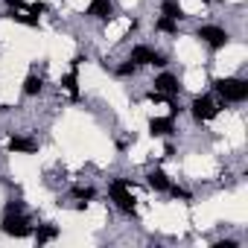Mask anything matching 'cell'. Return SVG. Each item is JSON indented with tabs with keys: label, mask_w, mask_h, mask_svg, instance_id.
I'll return each mask as SVG.
<instances>
[{
	"label": "cell",
	"mask_w": 248,
	"mask_h": 248,
	"mask_svg": "<svg viewBox=\"0 0 248 248\" xmlns=\"http://www.w3.org/2000/svg\"><path fill=\"white\" fill-rule=\"evenodd\" d=\"M216 91H219L225 99H231V102L248 99V82H242V79H219V82H216Z\"/></svg>",
	"instance_id": "obj_2"
},
{
	"label": "cell",
	"mask_w": 248,
	"mask_h": 248,
	"mask_svg": "<svg viewBox=\"0 0 248 248\" xmlns=\"http://www.w3.org/2000/svg\"><path fill=\"white\" fill-rule=\"evenodd\" d=\"M111 12H114L111 0H91V6H88L91 18H111Z\"/></svg>",
	"instance_id": "obj_9"
},
{
	"label": "cell",
	"mask_w": 248,
	"mask_h": 248,
	"mask_svg": "<svg viewBox=\"0 0 248 248\" xmlns=\"http://www.w3.org/2000/svg\"><path fill=\"white\" fill-rule=\"evenodd\" d=\"M158 30H161V32H175V18H167V15H164V18L158 21Z\"/></svg>",
	"instance_id": "obj_16"
},
{
	"label": "cell",
	"mask_w": 248,
	"mask_h": 248,
	"mask_svg": "<svg viewBox=\"0 0 248 248\" xmlns=\"http://www.w3.org/2000/svg\"><path fill=\"white\" fill-rule=\"evenodd\" d=\"M3 233H9V236H27L30 233V222H27V216L21 213V207L18 204H12L9 207V213L3 216Z\"/></svg>",
	"instance_id": "obj_1"
},
{
	"label": "cell",
	"mask_w": 248,
	"mask_h": 248,
	"mask_svg": "<svg viewBox=\"0 0 248 248\" xmlns=\"http://www.w3.org/2000/svg\"><path fill=\"white\" fill-rule=\"evenodd\" d=\"M149 132H152L155 138L172 135V120H170V117H155V120H149Z\"/></svg>",
	"instance_id": "obj_8"
},
{
	"label": "cell",
	"mask_w": 248,
	"mask_h": 248,
	"mask_svg": "<svg viewBox=\"0 0 248 248\" xmlns=\"http://www.w3.org/2000/svg\"><path fill=\"white\" fill-rule=\"evenodd\" d=\"M161 9H164V15H167V18H175V21H178V18H184V9L175 3V0H164V6H161Z\"/></svg>",
	"instance_id": "obj_12"
},
{
	"label": "cell",
	"mask_w": 248,
	"mask_h": 248,
	"mask_svg": "<svg viewBox=\"0 0 248 248\" xmlns=\"http://www.w3.org/2000/svg\"><path fill=\"white\" fill-rule=\"evenodd\" d=\"M199 38H202V41H207L213 50L228 44V32H225V30H219V27H202V30H199Z\"/></svg>",
	"instance_id": "obj_5"
},
{
	"label": "cell",
	"mask_w": 248,
	"mask_h": 248,
	"mask_svg": "<svg viewBox=\"0 0 248 248\" xmlns=\"http://www.w3.org/2000/svg\"><path fill=\"white\" fill-rule=\"evenodd\" d=\"M38 91H41V76H27V82H24V93L35 96Z\"/></svg>",
	"instance_id": "obj_14"
},
{
	"label": "cell",
	"mask_w": 248,
	"mask_h": 248,
	"mask_svg": "<svg viewBox=\"0 0 248 248\" xmlns=\"http://www.w3.org/2000/svg\"><path fill=\"white\" fill-rule=\"evenodd\" d=\"M56 236H59V231H56L53 225H44V228H38L35 242H50V239H56Z\"/></svg>",
	"instance_id": "obj_13"
},
{
	"label": "cell",
	"mask_w": 248,
	"mask_h": 248,
	"mask_svg": "<svg viewBox=\"0 0 248 248\" xmlns=\"http://www.w3.org/2000/svg\"><path fill=\"white\" fill-rule=\"evenodd\" d=\"M155 93H158V96H172V93H178V79L170 76V73H161V76L155 79Z\"/></svg>",
	"instance_id": "obj_7"
},
{
	"label": "cell",
	"mask_w": 248,
	"mask_h": 248,
	"mask_svg": "<svg viewBox=\"0 0 248 248\" xmlns=\"http://www.w3.org/2000/svg\"><path fill=\"white\" fill-rule=\"evenodd\" d=\"M111 199L123 207V210H135V196H132V184H126V181H114L111 184Z\"/></svg>",
	"instance_id": "obj_3"
},
{
	"label": "cell",
	"mask_w": 248,
	"mask_h": 248,
	"mask_svg": "<svg viewBox=\"0 0 248 248\" xmlns=\"http://www.w3.org/2000/svg\"><path fill=\"white\" fill-rule=\"evenodd\" d=\"M135 67H138V64H123V67H120V76H129V73H135Z\"/></svg>",
	"instance_id": "obj_18"
},
{
	"label": "cell",
	"mask_w": 248,
	"mask_h": 248,
	"mask_svg": "<svg viewBox=\"0 0 248 248\" xmlns=\"http://www.w3.org/2000/svg\"><path fill=\"white\" fill-rule=\"evenodd\" d=\"M146 181H149L152 190H170V181H167V175H164L161 170H152V172L146 175Z\"/></svg>",
	"instance_id": "obj_11"
},
{
	"label": "cell",
	"mask_w": 248,
	"mask_h": 248,
	"mask_svg": "<svg viewBox=\"0 0 248 248\" xmlns=\"http://www.w3.org/2000/svg\"><path fill=\"white\" fill-rule=\"evenodd\" d=\"M62 85L67 88V93H70V96H76V67H73V73H67V76L62 79Z\"/></svg>",
	"instance_id": "obj_15"
},
{
	"label": "cell",
	"mask_w": 248,
	"mask_h": 248,
	"mask_svg": "<svg viewBox=\"0 0 248 248\" xmlns=\"http://www.w3.org/2000/svg\"><path fill=\"white\" fill-rule=\"evenodd\" d=\"M76 196L79 199H93V190L91 187H76Z\"/></svg>",
	"instance_id": "obj_17"
},
{
	"label": "cell",
	"mask_w": 248,
	"mask_h": 248,
	"mask_svg": "<svg viewBox=\"0 0 248 248\" xmlns=\"http://www.w3.org/2000/svg\"><path fill=\"white\" fill-rule=\"evenodd\" d=\"M6 146L12 152H35V140H30V138H9Z\"/></svg>",
	"instance_id": "obj_10"
},
{
	"label": "cell",
	"mask_w": 248,
	"mask_h": 248,
	"mask_svg": "<svg viewBox=\"0 0 248 248\" xmlns=\"http://www.w3.org/2000/svg\"><path fill=\"white\" fill-rule=\"evenodd\" d=\"M219 114V108H216V102L210 99V96H199L196 102H193V117L199 120V123H204V120H213Z\"/></svg>",
	"instance_id": "obj_4"
},
{
	"label": "cell",
	"mask_w": 248,
	"mask_h": 248,
	"mask_svg": "<svg viewBox=\"0 0 248 248\" xmlns=\"http://www.w3.org/2000/svg\"><path fill=\"white\" fill-rule=\"evenodd\" d=\"M129 62L132 64H164V56L155 53V50H149V47H135Z\"/></svg>",
	"instance_id": "obj_6"
}]
</instances>
